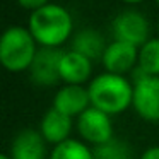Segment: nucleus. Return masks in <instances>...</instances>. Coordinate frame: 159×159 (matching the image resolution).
I'll return each mask as SVG.
<instances>
[{
	"label": "nucleus",
	"instance_id": "16",
	"mask_svg": "<svg viewBox=\"0 0 159 159\" xmlns=\"http://www.w3.org/2000/svg\"><path fill=\"white\" fill-rule=\"evenodd\" d=\"M94 159H132V149L125 140L120 139H111L101 145H96Z\"/></svg>",
	"mask_w": 159,
	"mask_h": 159
},
{
	"label": "nucleus",
	"instance_id": "8",
	"mask_svg": "<svg viewBox=\"0 0 159 159\" xmlns=\"http://www.w3.org/2000/svg\"><path fill=\"white\" fill-rule=\"evenodd\" d=\"M62 55L63 50L60 48H39L29 69L33 82L38 86H55L60 80Z\"/></svg>",
	"mask_w": 159,
	"mask_h": 159
},
{
	"label": "nucleus",
	"instance_id": "20",
	"mask_svg": "<svg viewBox=\"0 0 159 159\" xmlns=\"http://www.w3.org/2000/svg\"><path fill=\"white\" fill-rule=\"evenodd\" d=\"M0 159H11V156L9 154H0Z\"/></svg>",
	"mask_w": 159,
	"mask_h": 159
},
{
	"label": "nucleus",
	"instance_id": "2",
	"mask_svg": "<svg viewBox=\"0 0 159 159\" xmlns=\"http://www.w3.org/2000/svg\"><path fill=\"white\" fill-rule=\"evenodd\" d=\"M91 106L111 115L127 111L134 103V84L125 75L104 72L96 75L87 86Z\"/></svg>",
	"mask_w": 159,
	"mask_h": 159
},
{
	"label": "nucleus",
	"instance_id": "17",
	"mask_svg": "<svg viewBox=\"0 0 159 159\" xmlns=\"http://www.w3.org/2000/svg\"><path fill=\"white\" fill-rule=\"evenodd\" d=\"M17 4L21 5L22 9H26V11H38V9L45 7V5L50 4V0H17Z\"/></svg>",
	"mask_w": 159,
	"mask_h": 159
},
{
	"label": "nucleus",
	"instance_id": "21",
	"mask_svg": "<svg viewBox=\"0 0 159 159\" xmlns=\"http://www.w3.org/2000/svg\"><path fill=\"white\" fill-rule=\"evenodd\" d=\"M157 34H159V21H157ZM157 38H159V36H157Z\"/></svg>",
	"mask_w": 159,
	"mask_h": 159
},
{
	"label": "nucleus",
	"instance_id": "14",
	"mask_svg": "<svg viewBox=\"0 0 159 159\" xmlns=\"http://www.w3.org/2000/svg\"><path fill=\"white\" fill-rule=\"evenodd\" d=\"M48 159H94V151L84 140L69 139L58 145H53Z\"/></svg>",
	"mask_w": 159,
	"mask_h": 159
},
{
	"label": "nucleus",
	"instance_id": "1",
	"mask_svg": "<svg viewBox=\"0 0 159 159\" xmlns=\"http://www.w3.org/2000/svg\"><path fill=\"white\" fill-rule=\"evenodd\" d=\"M28 29L41 48H60L72 36V16L58 4H48L31 12Z\"/></svg>",
	"mask_w": 159,
	"mask_h": 159
},
{
	"label": "nucleus",
	"instance_id": "22",
	"mask_svg": "<svg viewBox=\"0 0 159 159\" xmlns=\"http://www.w3.org/2000/svg\"><path fill=\"white\" fill-rule=\"evenodd\" d=\"M154 2H157V4H159V0H154Z\"/></svg>",
	"mask_w": 159,
	"mask_h": 159
},
{
	"label": "nucleus",
	"instance_id": "10",
	"mask_svg": "<svg viewBox=\"0 0 159 159\" xmlns=\"http://www.w3.org/2000/svg\"><path fill=\"white\" fill-rule=\"evenodd\" d=\"M11 159H48L46 156V140L41 132L34 128H24L17 132L9 147Z\"/></svg>",
	"mask_w": 159,
	"mask_h": 159
},
{
	"label": "nucleus",
	"instance_id": "9",
	"mask_svg": "<svg viewBox=\"0 0 159 159\" xmlns=\"http://www.w3.org/2000/svg\"><path fill=\"white\" fill-rule=\"evenodd\" d=\"M91 106L89 91L84 86L77 84H65L57 91L53 98V106L60 113L67 115L70 118H77Z\"/></svg>",
	"mask_w": 159,
	"mask_h": 159
},
{
	"label": "nucleus",
	"instance_id": "13",
	"mask_svg": "<svg viewBox=\"0 0 159 159\" xmlns=\"http://www.w3.org/2000/svg\"><path fill=\"white\" fill-rule=\"evenodd\" d=\"M106 46L108 45L99 31L86 28L75 33V36L72 38V48L70 50L82 53L84 57H87L91 60H96V58H103Z\"/></svg>",
	"mask_w": 159,
	"mask_h": 159
},
{
	"label": "nucleus",
	"instance_id": "11",
	"mask_svg": "<svg viewBox=\"0 0 159 159\" xmlns=\"http://www.w3.org/2000/svg\"><path fill=\"white\" fill-rule=\"evenodd\" d=\"M93 74V60L77 53L74 50H67L62 55L60 62V80L65 84L84 86Z\"/></svg>",
	"mask_w": 159,
	"mask_h": 159
},
{
	"label": "nucleus",
	"instance_id": "15",
	"mask_svg": "<svg viewBox=\"0 0 159 159\" xmlns=\"http://www.w3.org/2000/svg\"><path fill=\"white\" fill-rule=\"evenodd\" d=\"M137 69L144 75H159V38H151L139 48Z\"/></svg>",
	"mask_w": 159,
	"mask_h": 159
},
{
	"label": "nucleus",
	"instance_id": "5",
	"mask_svg": "<svg viewBox=\"0 0 159 159\" xmlns=\"http://www.w3.org/2000/svg\"><path fill=\"white\" fill-rule=\"evenodd\" d=\"M111 34L116 41H125L140 48L151 39V26L142 12L128 9L123 11L111 22Z\"/></svg>",
	"mask_w": 159,
	"mask_h": 159
},
{
	"label": "nucleus",
	"instance_id": "12",
	"mask_svg": "<svg viewBox=\"0 0 159 159\" xmlns=\"http://www.w3.org/2000/svg\"><path fill=\"white\" fill-rule=\"evenodd\" d=\"M70 130H72V118L60 113L55 108H50L39 123V132H41L43 139L46 140V144L53 145L69 140Z\"/></svg>",
	"mask_w": 159,
	"mask_h": 159
},
{
	"label": "nucleus",
	"instance_id": "4",
	"mask_svg": "<svg viewBox=\"0 0 159 159\" xmlns=\"http://www.w3.org/2000/svg\"><path fill=\"white\" fill-rule=\"evenodd\" d=\"M132 108L145 121L159 123V75H144L134 70V103Z\"/></svg>",
	"mask_w": 159,
	"mask_h": 159
},
{
	"label": "nucleus",
	"instance_id": "7",
	"mask_svg": "<svg viewBox=\"0 0 159 159\" xmlns=\"http://www.w3.org/2000/svg\"><path fill=\"white\" fill-rule=\"evenodd\" d=\"M101 62H103V67L106 72L125 75L127 72H132L137 67L139 48L130 45V43L113 39L104 50Z\"/></svg>",
	"mask_w": 159,
	"mask_h": 159
},
{
	"label": "nucleus",
	"instance_id": "6",
	"mask_svg": "<svg viewBox=\"0 0 159 159\" xmlns=\"http://www.w3.org/2000/svg\"><path fill=\"white\" fill-rule=\"evenodd\" d=\"M75 128L82 140L91 145H101L113 139V121L104 111L89 106L80 116H77Z\"/></svg>",
	"mask_w": 159,
	"mask_h": 159
},
{
	"label": "nucleus",
	"instance_id": "3",
	"mask_svg": "<svg viewBox=\"0 0 159 159\" xmlns=\"http://www.w3.org/2000/svg\"><path fill=\"white\" fill-rule=\"evenodd\" d=\"M38 53V43L31 31L22 26H11L0 38V63L9 72L29 70Z\"/></svg>",
	"mask_w": 159,
	"mask_h": 159
},
{
	"label": "nucleus",
	"instance_id": "18",
	"mask_svg": "<svg viewBox=\"0 0 159 159\" xmlns=\"http://www.w3.org/2000/svg\"><path fill=\"white\" fill-rule=\"evenodd\" d=\"M140 159H159V145H151L142 152Z\"/></svg>",
	"mask_w": 159,
	"mask_h": 159
},
{
	"label": "nucleus",
	"instance_id": "19",
	"mask_svg": "<svg viewBox=\"0 0 159 159\" xmlns=\"http://www.w3.org/2000/svg\"><path fill=\"white\" fill-rule=\"evenodd\" d=\"M121 2H125V4H128V5H135V4H140V2H144V0H121Z\"/></svg>",
	"mask_w": 159,
	"mask_h": 159
}]
</instances>
